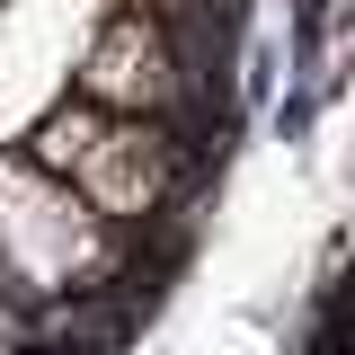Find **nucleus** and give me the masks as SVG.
<instances>
[{
	"instance_id": "obj_1",
	"label": "nucleus",
	"mask_w": 355,
	"mask_h": 355,
	"mask_svg": "<svg viewBox=\"0 0 355 355\" xmlns=\"http://www.w3.org/2000/svg\"><path fill=\"white\" fill-rule=\"evenodd\" d=\"M125 284H142V249L107 231L53 169H36L27 151H0V293L27 320H53L80 302L125 311Z\"/></svg>"
},
{
	"instance_id": "obj_2",
	"label": "nucleus",
	"mask_w": 355,
	"mask_h": 355,
	"mask_svg": "<svg viewBox=\"0 0 355 355\" xmlns=\"http://www.w3.org/2000/svg\"><path fill=\"white\" fill-rule=\"evenodd\" d=\"M107 0H0V151H18L27 125L71 89L89 27Z\"/></svg>"
}]
</instances>
